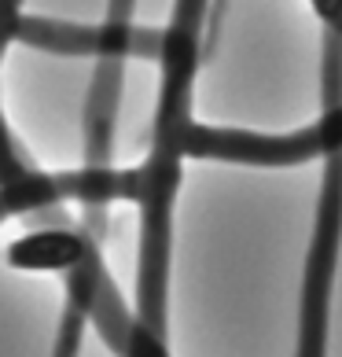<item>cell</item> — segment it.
Listing matches in <instances>:
<instances>
[{"instance_id":"1","label":"cell","mask_w":342,"mask_h":357,"mask_svg":"<svg viewBox=\"0 0 342 357\" xmlns=\"http://www.w3.org/2000/svg\"><path fill=\"white\" fill-rule=\"evenodd\" d=\"M342 236V158L327 174L320 218L313 232L306 276H302V321H298V357H324L327 347V302H332L335 258Z\"/></svg>"},{"instance_id":"2","label":"cell","mask_w":342,"mask_h":357,"mask_svg":"<svg viewBox=\"0 0 342 357\" xmlns=\"http://www.w3.org/2000/svg\"><path fill=\"white\" fill-rule=\"evenodd\" d=\"M19 45L52 52V56H96V59H129V56H155L162 48V30H140L133 22H67L48 15H22Z\"/></svg>"},{"instance_id":"3","label":"cell","mask_w":342,"mask_h":357,"mask_svg":"<svg viewBox=\"0 0 342 357\" xmlns=\"http://www.w3.org/2000/svg\"><path fill=\"white\" fill-rule=\"evenodd\" d=\"M85 324L88 317L81 306L67 302L59 317V332H56V347H52V357H81V339H85Z\"/></svg>"}]
</instances>
